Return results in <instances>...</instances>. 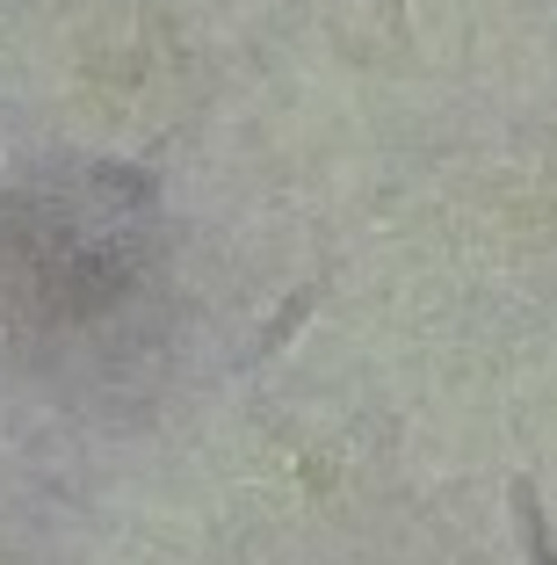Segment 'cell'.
Wrapping results in <instances>:
<instances>
[{"label":"cell","instance_id":"6da1fadb","mask_svg":"<svg viewBox=\"0 0 557 565\" xmlns=\"http://www.w3.org/2000/svg\"><path fill=\"white\" fill-rule=\"evenodd\" d=\"M319 298H326V282H319V276H312V282H297L290 298L276 305V319L261 327V341H254V355H246V363H268V355H282V349H290V341H297V327H304V319L319 312Z\"/></svg>","mask_w":557,"mask_h":565},{"label":"cell","instance_id":"7a4b0ae2","mask_svg":"<svg viewBox=\"0 0 557 565\" xmlns=\"http://www.w3.org/2000/svg\"><path fill=\"white\" fill-rule=\"evenodd\" d=\"M507 500H514V530H522L528 565H557V544H550V530H543V500H536V486L514 479V486H507Z\"/></svg>","mask_w":557,"mask_h":565}]
</instances>
